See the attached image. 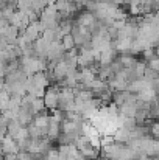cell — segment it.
<instances>
[{
	"label": "cell",
	"mask_w": 159,
	"mask_h": 160,
	"mask_svg": "<svg viewBox=\"0 0 159 160\" xmlns=\"http://www.w3.org/2000/svg\"><path fill=\"white\" fill-rule=\"evenodd\" d=\"M119 61L123 64L125 68H133V67H136L137 62H139L137 58L133 56V54H119Z\"/></svg>",
	"instance_id": "obj_10"
},
{
	"label": "cell",
	"mask_w": 159,
	"mask_h": 160,
	"mask_svg": "<svg viewBox=\"0 0 159 160\" xmlns=\"http://www.w3.org/2000/svg\"><path fill=\"white\" fill-rule=\"evenodd\" d=\"M153 89L156 90V93H158V98H159V79H156V81L153 82Z\"/></svg>",
	"instance_id": "obj_20"
},
{
	"label": "cell",
	"mask_w": 159,
	"mask_h": 160,
	"mask_svg": "<svg viewBox=\"0 0 159 160\" xmlns=\"http://www.w3.org/2000/svg\"><path fill=\"white\" fill-rule=\"evenodd\" d=\"M136 160H150V157H148L147 154H139V157Z\"/></svg>",
	"instance_id": "obj_21"
},
{
	"label": "cell",
	"mask_w": 159,
	"mask_h": 160,
	"mask_svg": "<svg viewBox=\"0 0 159 160\" xmlns=\"http://www.w3.org/2000/svg\"><path fill=\"white\" fill-rule=\"evenodd\" d=\"M33 123H34L39 129H42V131H45V132L49 134V128H50V123H52V115H49L47 112H44V113H41V115H36Z\"/></svg>",
	"instance_id": "obj_6"
},
{
	"label": "cell",
	"mask_w": 159,
	"mask_h": 160,
	"mask_svg": "<svg viewBox=\"0 0 159 160\" xmlns=\"http://www.w3.org/2000/svg\"><path fill=\"white\" fill-rule=\"evenodd\" d=\"M156 56H158V53H156L155 48H148V50H144V52H142V58H144V61H145L147 64H148L151 59H155Z\"/></svg>",
	"instance_id": "obj_14"
},
{
	"label": "cell",
	"mask_w": 159,
	"mask_h": 160,
	"mask_svg": "<svg viewBox=\"0 0 159 160\" xmlns=\"http://www.w3.org/2000/svg\"><path fill=\"white\" fill-rule=\"evenodd\" d=\"M148 67L153 68V70H156V72H159V56H156L155 59H151V61L148 62Z\"/></svg>",
	"instance_id": "obj_19"
},
{
	"label": "cell",
	"mask_w": 159,
	"mask_h": 160,
	"mask_svg": "<svg viewBox=\"0 0 159 160\" xmlns=\"http://www.w3.org/2000/svg\"><path fill=\"white\" fill-rule=\"evenodd\" d=\"M151 86H153V82L147 81L145 78H140V79H137V81L130 82V86H128V92L137 95V93H140L142 90H145V89H148V87H151Z\"/></svg>",
	"instance_id": "obj_4"
},
{
	"label": "cell",
	"mask_w": 159,
	"mask_h": 160,
	"mask_svg": "<svg viewBox=\"0 0 159 160\" xmlns=\"http://www.w3.org/2000/svg\"><path fill=\"white\" fill-rule=\"evenodd\" d=\"M137 110H139L137 103H125L123 106L119 107V115L128 117V118H134L136 113H137Z\"/></svg>",
	"instance_id": "obj_8"
},
{
	"label": "cell",
	"mask_w": 159,
	"mask_h": 160,
	"mask_svg": "<svg viewBox=\"0 0 159 160\" xmlns=\"http://www.w3.org/2000/svg\"><path fill=\"white\" fill-rule=\"evenodd\" d=\"M45 160H61V156H59V149H58V148H52V149L47 152Z\"/></svg>",
	"instance_id": "obj_15"
},
{
	"label": "cell",
	"mask_w": 159,
	"mask_h": 160,
	"mask_svg": "<svg viewBox=\"0 0 159 160\" xmlns=\"http://www.w3.org/2000/svg\"><path fill=\"white\" fill-rule=\"evenodd\" d=\"M61 44H62V47H64L66 52H70V50H75V48H77V44H75V39H73L72 34L64 36L62 41H61Z\"/></svg>",
	"instance_id": "obj_11"
},
{
	"label": "cell",
	"mask_w": 159,
	"mask_h": 160,
	"mask_svg": "<svg viewBox=\"0 0 159 160\" xmlns=\"http://www.w3.org/2000/svg\"><path fill=\"white\" fill-rule=\"evenodd\" d=\"M150 160H159V156H153V157H150Z\"/></svg>",
	"instance_id": "obj_22"
},
{
	"label": "cell",
	"mask_w": 159,
	"mask_h": 160,
	"mask_svg": "<svg viewBox=\"0 0 159 160\" xmlns=\"http://www.w3.org/2000/svg\"><path fill=\"white\" fill-rule=\"evenodd\" d=\"M112 143H115L114 135H102V148L109 146V145H112Z\"/></svg>",
	"instance_id": "obj_16"
},
{
	"label": "cell",
	"mask_w": 159,
	"mask_h": 160,
	"mask_svg": "<svg viewBox=\"0 0 159 160\" xmlns=\"http://www.w3.org/2000/svg\"><path fill=\"white\" fill-rule=\"evenodd\" d=\"M17 121L22 124V126H30L33 121H34V113H33V110L31 109H28V107H20V110H19V115H17Z\"/></svg>",
	"instance_id": "obj_5"
},
{
	"label": "cell",
	"mask_w": 159,
	"mask_h": 160,
	"mask_svg": "<svg viewBox=\"0 0 159 160\" xmlns=\"http://www.w3.org/2000/svg\"><path fill=\"white\" fill-rule=\"evenodd\" d=\"M19 152H20L19 143H17L11 135H3V137H2V156H6V154H19Z\"/></svg>",
	"instance_id": "obj_2"
},
{
	"label": "cell",
	"mask_w": 159,
	"mask_h": 160,
	"mask_svg": "<svg viewBox=\"0 0 159 160\" xmlns=\"http://www.w3.org/2000/svg\"><path fill=\"white\" fill-rule=\"evenodd\" d=\"M17 159L19 160H34V157H33L30 152H27V151H20V152L17 154Z\"/></svg>",
	"instance_id": "obj_18"
},
{
	"label": "cell",
	"mask_w": 159,
	"mask_h": 160,
	"mask_svg": "<svg viewBox=\"0 0 159 160\" xmlns=\"http://www.w3.org/2000/svg\"><path fill=\"white\" fill-rule=\"evenodd\" d=\"M22 128H24V126H22L17 120H11V121H9V126H8V135H11V137L14 138Z\"/></svg>",
	"instance_id": "obj_12"
},
{
	"label": "cell",
	"mask_w": 159,
	"mask_h": 160,
	"mask_svg": "<svg viewBox=\"0 0 159 160\" xmlns=\"http://www.w3.org/2000/svg\"><path fill=\"white\" fill-rule=\"evenodd\" d=\"M28 138H31V137H30V132H28V128H25V126H24V128H22V129H20L19 132H17V135L14 137V140H16L17 143H22V142H27Z\"/></svg>",
	"instance_id": "obj_13"
},
{
	"label": "cell",
	"mask_w": 159,
	"mask_h": 160,
	"mask_svg": "<svg viewBox=\"0 0 159 160\" xmlns=\"http://www.w3.org/2000/svg\"><path fill=\"white\" fill-rule=\"evenodd\" d=\"M151 137L159 140V121H151Z\"/></svg>",
	"instance_id": "obj_17"
},
{
	"label": "cell",
	"mask_w": 159,
	"mask_h": 160,
	"mask_svg": "<svg viewBox=\"0 0 159 160\" xmlns=\"http://www.w3.org/2000/svg\"><path fill=\"white\" fill-rule=\"evenodd\" d=\"M75 22L80 25V27H83V28H91L95 22H97V17H95V14L94 12H89V11H81L78 16H77V19H75Z\"/></svg>",
	"instance_id": "obj_3"
},
{
	"label": "cell",
	"mask_w": 159,
	"mask_h": 160,
	"mask_svg": "<svg viewBox=\"0 0 159 160\" xmlns=\"http://www.w3.org/2000/svg\"><path fill=\"white\" fill-rule=\"evenodd\" d=\"M59 92H61V86L59 84H52L49 89H47V92H45V95H44V103H45V107L49 109V110H55V109H58V103H59Z\"/></svg>",
	"instance_id": "obj_1"
},
{
	"label": "cell",
	"mask_w": 159,
	"mask_h": 160,
	"mask_svg": "<svg viewBox=\"0 0 159 160\" xmlns=\"http://www.w3.org/2000/svg\"><path fill=\"white\" fill-rule=\"evenodd\" d=\"M114 140L119 145H128L131 140V131H128L125 128H119L117 132L114 134Z\"/></svg>",
	"instance_id": "obj_9"
},
{
	"label": "cell",
	"mask_w": 159,
	"mask_h": 160,
	"mask_svg": "<svg viewBox=\"0 0 159 160\" xmlns=\"http://www.w3.org/2000/svg\"><path fill=\"white\" fill-rule=\"evenodd\" d=\"M137 100L142 101V103H155L158 100V93H156V90L151 86V87L142 90L140 93H137Z\"/></svg>",
	"instance_id": "obj_7"
}]
</instances>
